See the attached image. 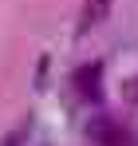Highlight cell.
Wrapping results in <instances>:
<instances>
[{"label":"cell","instance_id":"obj_1","mask_svg":"<svg viewBox=\"0 0 138 146\" xmlns=\"http://www.w3.org/2000/svg\"><path fill=\"white\" fill-rule=\"evenodd\" d=\"M71 83H75V91H79L83 99H99L103 95V71H99V63H83Z\"/></svg>","mask_w":138,"mask_h":146},{"label":"cell","instance_id":"obj_2","mask_svg":"<svg viewBox=\"0 0 138 146\" xmlns=\"http://www.w3.org/2000/svg\"><path fill=\"white\" fill-rule=\"evenodd\" d=\"M91 138L103 146H126V134H122V126L115 119H95L91 122Z\"/></svg>","mask_w":138,"mask_h":146},{"label":"cell","instance_id":"obj_3","mask_svg":"<svg viewBox=\"0 0 138 146\" xmlns=\"http://www.w3.org/2000/svg\"><path fill=\"white\" fill-rule=\"evenodd\" d=\"M111 12V0H87V8H83V24H79V32H91L103 16Z\"/></svg>","mask_w":138,"mask_h":146},{"label":"cell","instance_id":"obj_4","mask_svg":"<svg viewBox=\"0 0 138 146\" xmlns=\"http://www.w3.org/2000/svg\"><path fill=\"white\" fill-rule=\"evenodd\" d=\"M24 142H28V130L20 126V130H12V134H8V138H4L0 146H24Z\"/></svg>","mask_w":138,"mask_h":146},{"label":"cell","instance_id":"obj_5","mask_svg":"<svg viewBox=\"0 0 138 146\" xmlns=\"http://www.w3.org/2000/svg\"><path fill=\"white\" fill-rule=\"evenodd\" d=\"M122 95L130 99V103H138V79H126V87H122Z\"/></svg>","mask_w":138,"mask_h":146},{"label":"cell","instance_id":"obj_6","mask_svg":"<svg viewBox=\"0 0 138 146\" xmlns=\"http://www.w3.org/2000/svg\"><path fill=\"white\" fill-rule=\"evenodd\" d=\"M44 79H47V59H40V67H36V87H44Z\"/></svg>","mask_w":138,"mask_h":146}]
</instances>
